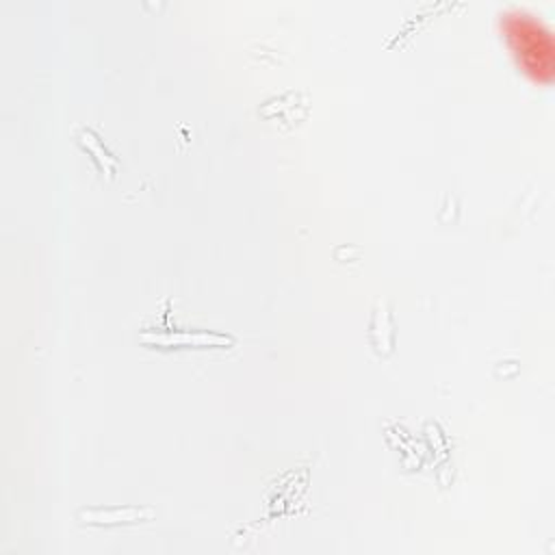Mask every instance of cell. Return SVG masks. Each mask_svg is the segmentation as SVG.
<instances>
[{
	"label": "cell",
	"instance_id": "obj_1",
	"mask_svg": "<svg viewBox=\"0 0 555 555\" xmlns=\"http://www.w3.org/2000/svg\"><path fill=\"white\" fill-rule=\"evenodd\" d=\"M503 24H505L509 46L516 52L522 69L531 78L540 82H548L553 78L555 59H553V37L546 24L522 9H512L509 13H505Z\"/></svg>",
	"mask_w": 555,
	"mask_h": 555
},
{
	"label": "cell",
	"instance_id": "obj_2",
	"mask_svg": "<svg viewBox=\"0 0 555 555\" xmlns=\"http://www.w3.org/2000/svg\"><path fill=\"white\" fill-rule=\"evenodd\" d=\"M82 522L87 525H119V522H139V520H150L154 516L152 507H134V505H117V507H91V509H80L78 514Z\"/></svg>",
	"mask_w": 555,
	"mask_h": 555
}]
</instances>
